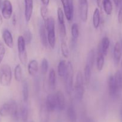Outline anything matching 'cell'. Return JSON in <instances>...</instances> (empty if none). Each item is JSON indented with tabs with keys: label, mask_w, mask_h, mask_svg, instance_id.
<instances>
[{
	"label": "cell",
	"mask_w": 122,
	"mask_h": 122,
	"mask_svg": "<svg viewBox=\"0 0 122 122\" xmlns=\"http://www.w3.org/2000/svg\"><path fill=\"white\" fill-rule=\"evenodd\" d=\"M40 14L41 16V17L43 18V19L44 20H45L48 17H49V15H48L47 6H45L43 5V6L41 7Z\"/></svg>",
	"instance_id": "36"
},
{
	"label": "cell",
	"mask_w": 122,
	"mask_h": 122,
	"mask_svg": "<svg viewBox=\"0 0 122 122\" xmlns=\"http://www.w3.org/2000/svg\"><path fill=\"white\" fill-rule=\"evenodd\" d=\"M102 8H104V10L105 13L107 15H110L112 14L113 7H112V4L111 2V0H104L102 4Z\"/></svg>",
	"instance_id": "27"
},
{
	"label": "cell",
	"mask_w": 122,
	"mask_h": 122,
	"mask_svg": "<svg viewBox=\"0 0 122 122\" xmlns=\"http://www.w3.org/2000/svg\"><path fill=\"white\" fill-rule=\"evenodd\" d=\"M118 21L119 23H122V7H120L118 13Z\"/></svg>",
	"instance_id": "38"
},
{
	"label": "cell",
	"mask_w": 122,
	"mask_h": 122,
	"mask_svg": "<svg viewBox=\"0 0 122 122\" xmlns=\"http://www.w3.org/2000/svg\"><path fill=\"white\" fill-rule=\"evenodd\" d=\"M119 5L120 7H122V0H119Z\"/></svg>",
	"instance_id": "46"
},
{
	"label": "cell",
	"mask_w": 122,
	"mask_h": 122,
	"mask_svg": "<svg viewBox=\"0 0 122 122\" xmlns=\"http://www.w3.org/2000/svg\"><path fill=\"white\" fill-rule=\"evenodd\" d=\"M2 15L4 19L8 20L13 15V5L10 0H4L2 4Z\"/></svg>",
	"instance_id": "9"
},
{
	"label": "cell",
	"mask_w": 122,
	"mask_h": 122,
	"mask_svg": "<svg viewBox=\"0 0 122 122\" xmlns=\"http://www.w3.org/2000/svg\"><path fill=\"white\" fill-rule=\"evenodd\" d=\"M79 28L77 23H73L71 26V35L72 38L77 40L79 36Z\"/></svg>",
	"instance_id": "32"
},
{
	"label": "cell",
	"mask_w": 122,
	"mask_h": 122,
	"mask_svg": "<svg viewBox=\"0 0 122 122\" xmlns=\"http://www.w3.org/2000/svg\"><path fill=\"white\" fill-rule=\"evenodd\" d=\"M93 25L94 29H98L100 23V11L98 8L94 10L93 14Z\"/></svg>",
	"instance_id": "24"
},
{
	"label": "cell",
	"mask_w": 122,
	"mask_h": 122,
	"mask_svg": "<svg viewBox=\"0 0 122 122\" xmlns=\"http://www.w3.org/2000/svg\"><path fill=\"white\" fill-rule=\"evenodd\" d=\"M49 112L47 109L45 104L41 106L39 111V120L40 122H48L49 120Z\"/></svg>",
	"instance_id": "21"
},
{
	"label": "cell",
	"mask_w": 122,
	"mask_h": 122,
	"mask_svg": "<svg viewBox=\"0 0 122 122\" xmlns=\"http://www.w3.org/2000/svg\"><path fill=\"white\" fill-rule=\"evenodd\" d=\"M25 2V17L26 22L30 21L33 13V0H24Z\"/></svg>",
	"instance_id": "11"
},
{
	"label": "cell",
	"mask_w": 122,
	"mask_h": 122,
	"mask_svg": "<svg viewBox=\"0 0 122 122\" xmlns=\"http://www.w3.org/2000/svg\"><path fill=\"white\" fill-rule=\"evenodd\" d=\"M0 115L3 117L10 115L14 121L17 122L19 119L20 114L16 102L14 100H10L4 104L0 108Z\"/></svg>",
	"instance_id": "1"
},
{
	"label": "cell",
	"mask_w": 122,
	"mask_h": 122,
	"mask_svg": "<svg viewBox=\"0 0 122 122\" xmlns=\"http://www.w3.org/2000/svg\"><path fill=\"white\" fill-rule=\"evenodd\" d=\"M91 75H92V68L89 66L86 65L84 70V81L86 85L89 83L91 78Z\"/></svg>",
	"instance_id": "30"
},
{
	"label": "cell",
	"mask_w": 122,
	"mask_h": 122,
	"mask_svg": "<svg viewBox=\"0 0 122 122\" xmlns=\"http://www.w3.org/2000/svg\"><path fill=\"white\" fill-rule=\"evenodd\" d=\"M67 71V63L65 60H61L58 64L57 66V73L61 77H64L65 76Z\"/></svg>",
	"instance_id": "22"
},
{
	"label": "cell",
	"mask_w": 122,
	"mask_h": 122,
	"mask_svg": "<svg viewBox=\"0 0 122 122\" xmlns=\"http://www.w3.org/2000/svg\"><path fill=\"white\" fill-rule=\"evenodd\" d=\"M67 115L70 122H77V114L75 107L72 104H71L67 109Z\"/></svg>",
	"instance_id": "23"
},
{
	"label": "cell",
	"mask_w": 122,
	"mask_h": 122,
	"mask_svg": "<svg viewBox=\"0 0 122 122\" xmlns=\"http://www.w3.org/2000/svg\"><path fill=\"white\" fill-rule=\"evenodd\" d=\"M57 102V110L59 111H63L66 107L65 97L61 91H58L55 94Z\"/></svg>",
	"instance_id": "12"
},
{
	"label": "cell",
	"mask_w": 122,
	"mask_h": 122,
	"mask_svg": "<svg viewBox=\"0 0 122 122\" xmlns=\"http://www.w3.org/2000/svg\"><path fill=\"white\" fill-rule=\"evenodd\" d=\"M28 71L31 76H35L38 71V63L36 60H32L28 64Z\"/></svg>",
	"instance_id": "15"
},
{
	"label": "cell",
	"mask_w": 122,
	"mask_h": 122,
	"mask_svg": "<svg viewBox=\"0 0 122 122\" xmlns=\"http://www.w3.org/2000/svg\"><path fill=\"white\" fill-rule=\"evenodd\" d=\"M113 56L115 64H116V65H118L120 62L121 57L122 56V48H121L120 42H117L115 44L114 46Z\"/></svg>",
	"instance_id": "13"
},
{
	"label": "cell",
	"mask_w": 122,
	"mask_h": 122,
	"mask_svg": "<svg viewBox=\"0 0 122 122\" xmlns=\"http://www.w3.org/2000/svg\"><path fill=\"white\" fill-rule=\"evenodd\" d=\"M94 60H95V51L94 49H92L88 52L86 60V65L89 66L92 69L94 65Z\"/></svg>",
	"instance_id": "26"
},
{
	"label": "cell",
	"mask_w": 122,
	"mask_h": 122,
	"mask_svg": "<svg viewBox=\"0 0 122 122\" xmlns=\"http://www.w3.org/2000/svg\"><path fill=\"white\" fill-rule=\"evenodd\" d=\"M49 84L50 89L55 90L56 86V73L53 69H51L49 75Z\"/></svg>",
	"instance_id": "19"
},
{
	"label": "cell",
	"mask_w": 122,
	"mask_h": 122,
	"mask_svg": "<svg viewBox=\"0 0 122 122\" xmlns=\"http://www.w3.org/2000/svg\"><path fill=\"white\" fill-rule=\"evenodd\" d=\"M63 7V13L66 19L71 21L74 17V4L72 0H61Z\"/></svg>",
	"instance_id": "6"
},
{
	"label": "cell",
	"mask_w": 122,
	"mask_h": 122,
	"mask_svg": "<svg viewBox=\"0 0 122 122\" xmlns=\"http://www.w3.org/2000/svg\"><path fill=\"white\" fill-rule=\"evenodd\" d=\"M46 32L47 31L44 25H41L39 29V38H40V41L42 45L45 48L47 47L48 44H49L47 40V34L46 33Z\"/></svg>",
	"instance_id": "16"
},
{
	"label": "cell",
	"mask_w": 122,
	"mask_h": 122,
	"mask_svg": "<svg viewBox=\"0 0 122 122\" xmlns=\"http://www.w3.org/2000/svg\"><path fill=\"white\" fill-rule=\"evenodd\" d=\"M41 1L43 3V4L45 6H47L50 2V0H41Z\"/></svg>",
	"instance_id": "41"
},
{
	"label": "cell",
	"mask_w": 122,
	"mask_h": 122,
	"mask_svg": "<svg viewBox=\"0 0 122 122\" xmlns=\"http://www.w3.org/2000/svg\"><path fill=\"white\" fill-rule=\"evenodd\" d=\"M49 69V62L46 58H43L41 63V72L43 75H45Z\"/></svg>",
	"instance_id": "33"
},
{
	"label": "cell",
	"mask_w": 122,
	"mask_h": 122,
	"mask_svg": "<svg viewBox=\"0 0 122 122\" xmlns=\"http://www.w3.org/2000/svg\"><path fill=\"white\" fill-rule=\"evenodd\" d=\"M17 50L19 53V58L23 65H26L28 61V55L26 50L25 43L23 36H19L17 39Z\"/></svg>",
	"instance_id": "5"
},
{
	"label": "cell",
	"mask_w": 122,
	"mask_h": 122,
	"mask_svg": "<svg viewBox=\"0 0 122 122\" xmlns=\"http://www.w3.org/2000/svg\"><path fill=\"white\" fill-rule=\"evenodd\" d=\"M65 89L67 94H71L73 90V81H74V69L71 61L67 63V71L65 76Z\"/></svg>",
	"instance_id": "4"
},
{
	"label": "cell",
	"mask_w": 122,
	"mask_h": 122,
	"mask_svg": "<svg viewBox=\"0 0 122 122\" xmlns=\"http://www.w3.org/2000/svg\"><path fill=\"white\" fill-rule=\"evenodd\" d=\"M2 39L5 44L10 48H12L14 46V42L12 35L9 30L4 29L2 32Z\"/></svg>",
	"instance_id": "14"
},
{
	"label": "cell",
	"mask_w": 122,
	"mask_h": 122,
	"mask_svg": "<svg viewBox=\"0 0 122 122\" xmlns=\"http://www.w3.org/2000/svg\"><path fill=\"white\" fill-rule=\"evenodd\" d=\"M84 81L82 73L78 71L75 79V83L74 85V94L75 98L77 101H80L83 99L84 94Z\"/></svg>",
	"instance_id": "2"
},
{
	"label": "cell",
	"mask_w": 122,
	"mask_h": 122,
	"mask_svg": "<svg viewBox=\"0 0 122 122\" xmlns=\"http://www.w3.org/2000/svg\"><path fill=\"white\" fill-rule=\"evenodd\" d=\"M96 1H97V5H98V7L101 10L102 8V4H103V1H104V0H96Z\"/></svg>",
	"instance_id": "39"
},
{
	"label": "cell",
	"mask_w": 122,
	"mask_h": 122,
	"mask_svg": "<svg viewBox=\"0 0 122 122\" xmlns=\"http://www.w3.org/2000/svg\"><path fill=\"white\" fill-rule=\"evenodd\" d=\"M2 23H3V17L0 14V26L2 25Z\"/></svg>",
	"instance_id": "44"
},
{
	"label": "cell",
	"mask_w": 122,
	"mask_h": 122,
	"mask_svg": "<svg viewBox=\"0 0 122 122\" xmlns=\"http://www.w3.org/2000/svg\"><path fill=\"white\" fill-rule=\"evenodd\" d=\"M110 39L108 37H104L102 38L101 42L100 44H99L98 46V48L100 49L102 51V53L104 54V56H106L108 53V51L109 47H110Z\"/></svg>",
	"instance_id": "17"
},
{
	"label": "cell",
	"mask_w": 122,
	"mask_h": 122,
	"mask_svg": "<svg viewBox=\"0 0 122 122\" xmlns=\"http://www.w3.org/2000/svg\"><path fill=\"white\" fill-rule=\"evenodd\" d=\"M105 63V56L100 49H98V56L96 58V67L98 71H101L104 68Z\"/></svg>",
	"instance_id": "18"
},
{
	"label": "cell",
	"mask_w": 122,
	"mask_h": 122,
	"mask_svg": "<svg viewBox=\"0 0 122 122\" xmlns=\"http://www.w3.org/2000/svg\"><path fill=\"white\" fill-rule=\"evenodd\" d=\"M57 20H58V25L61 24H65V20H64V13L62 8L59 7L57 10Z\"/></svg>",
	"instance_id": "35"
},
{
	"label": "cell",
	"mask_w": 122,
	"mask_h": 122,
	"mask_svg": "<svg viewBox=\"0 0 122 122\" xmlns=\"http://www.w3.org/2000/svg\"><path fill=\"white\" fill-rule=\"evenodd\" d=\"M47 33L48 44L51 48H54L56 45V34L55 29H51L46 30Z\"/></svg>",
	"instance_id": "20"
},
{
	"label": "cell",
	"mask_w": 122,
	"mask_h": 122,
	"mask_svg": "<svg viewBox=\"0 0 122 122\" xmlns=\"http://www.w3.org/2000/svg\"><path fill=\"white\" fill-rule=\"evenodd\" d=\"M108 85L109 94H110V97L112 98H117L119 96L121 91L116 85L114 75H111L109 77L108 81Z\"/></svg>",
	"instance_id": "8"
},
{
	"label": "cell",
	"mask_w": 122,
	"mask_h": 122,
	"mask_svg": "<svg viewBox=\"0 0 122 122\" xmlns=\"http://www.w3.org/2000/svg\"><path fill=\"white\" fill-rule=\"evenodd\" d=\"M84 122H94V121L93 119H91V118H87V119L85 120Z\"/></svg>",
	"instance_id": "42"
},
{
	"label": "cell",
	"mask_w": 122,
	"mask_h": 122,
	"mask_svg": "<svg viewBox=\"0 0 122 122\" xmlns=\"http://www.w3.org/2000/svg\"><path fill=\"white\" fill-rule=\"evenodd\" d=\"M6 54V48L3 43L0 41V64Z\"/></svg>",
	"instance_id": "37"
},
{
	"label": "cell",
	"mask_w": 122,
	"mask_h": 122,
	"mask_svg": "<svg viewBox=\"0 0 122 122\" xmlns=\"http://www.w3.org/2000/svg\"><path fill=\"white\" fill-rule=\"evenodd\" d=\"M120 120L122 122V106L121 108L120 111Z\"/></svg>",
	"instance_id": "45"
},
{
	"label": "cell",
	"mask_w": 122,
	"mask_h": 122,
	"mask_svg": "<svg viewBox=\"0 0 122 122\" xmlns=\"http://www.w3.org/2000/svg\"><path fill=\"white\" fill-rule=\"evenodd\" d=\"M23 37L26 43V45H29L31 44L32 40V34L29 30H26L25 31Z\"/></svg>",
	"instance_id": "34"
},
{
	"label": "cell",
	"mask_w": 122,
	"mask_h": 122,
	"mask_svg": "<svg viewBox=\"0 0 122 122\" xmlns=\"http://www.w3.org/2000/svg\"><path fill=\"white\" fill-rule=\"evenodd\" d=\"M34 122L33 121H31V122Z\"/></svg>",
	"instance_id": "47"
},
{
	"label": "cell",
	"mask_w": 122,
	"mask_h": 122,
	"mask_svg": "<svg viewBox=\"0 0 122 122\" xmlns=\"http://www.w3.org/2000/svg\"><path fill=\"white\" fill-rule=\"evenodd\" d=\"M61 52H62V54L65 58H68L69 56V49H68V46L67 45V42H66L65 39H61Z\"/></svg>",
	"instance_id": "31"
},
{
	"label": "cell",
	"mask_w": 122,
	"mask_h": 122,
	"mask_svg": "<svg viewBox=\"0 0 122 122\" xmlns=\"http://www.w3.org/2000/svg\"><path fill=\"white\" fill-rule=\"evenodd\" d=\"M113 1L116 7H118V5H119V0H113Z\"/></svg>",
	"instance_id": "43"
},
{
	"label": "cell",
	"mask_w": 122,
	"mask_h": 122,
	"mask_svg": "<svg viewBox=\"0 0 122 122\" xmlns=\"http://www.w3.org/2000/svg\"><path fill=\"white\" fill-rule=\"evenodd\" d=\"M78 1L80 19L83 22L86 23L88 19V1L87 0H78Z\"/></svg>",
	"instance_id": "7"
},
{
	"label": "cell",
	"mask_w": 122,
	"mask_h": 122,
	"mask_svg": "<svg viewBox=\"0 0 122 122\" xmlns=\"http://www.w3.org/2000/svg\"><path fill=\"white\" fill-rule=\"evenodd\" d=\"M29 111L28 106L26 105V102H23V104H22L20 109V116L21 117V119L23 122H27L28 119Z\"/></svg>",
	"instance_id": "25"
},
{
	"label": "cell",
	"mask_w": 122,
	"mask_h": 122,
	"mask_svg": "<svg viewBox=\"0 0 122 122\" xmlns=\"http://www.w3.org/2000/svg\"><path fill=\"white\" fill-rule=\"evenodd\" d=\"M14 78L17 82H20L22 80V70L21 66L19 64H17L14 68Z\"/></svg>",
	"instance_id": "29"
},
{
	"label": "cell",
	"mask_w": 122,
	"mask_h": 122,
	"mask_svg": "<svg viewBox=\"0 0 122 122\" xmlns=\"http://www.w3.org/2000/svg\"><path fill=\"white\" fill-rule=\"evenodd\" d=\"M17 23V19H16V17L15 14L13 15L12 17V24H13V26H16Z\"/></svg>",
	"instance_id": "40"
},
{
	"label": "cell",
	"mask_w": 122,
	"mask_h": 122,
	"mask_svg": "<svg viewBox=\"0 0 122 122\" xmlns=\"http://www.w3.org/2000/svg\"><path fill=\"white\" fill-rule=\"evenodd\" d=\"M22 97L23 102H27L29 98V88L28 82L25 80L22 82Z\"/></svg>",
	"instance_id": "28"
},
{
	"label": "cell",
	"mask_w": 122,
	"mask_h": 122,
	"mask_svg": "<svg viewBox=\"0 0 122 122\" xmlns=\"http://www.w3.org/2000/svg\"><path fill=\"white\" fill-rule=\"evenodd\" d=\"M45 106L47 109L50 112H53L57 109V102L55 95L49 94L47 95L45 100Z\"/></svg>",
	"instance_id": "10"
},
{
	"label": "cell",
	"mask_w": 122,
	"mask_h": 122,
	"mask_svg": "<svg viewBox=\"0 0 122 122\" xmlns=\"http://www.w3.org/2000/svg\"><path fill=\"white\" fill-rule=\"evenodd\" d=\"M12 80V71L8 64H3L0 67V85L3 86L10 85Z\"/></svg>",
	"instance_id": "3"
}]
</instances>
